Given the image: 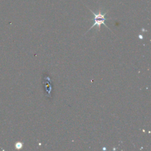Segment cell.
Instances as JSON below:
<instances>
[{"mask_svg":"<svg viewBox=\"0 0 151 151\" xmlns=\"http://www.w3.org/2000/svg\"><path fill=\"white\" fill-rule=\"evenodd\" d=\"M88 8V7H87ZM89 10L92 13V14H93L94 16V17L93 18V21H94V23L93 24V25L90 27V28L89 30V31L90 30H91L93 27H94L95 26H97V28L98 30H100V27H101V25L102 24H104L107 28H109V27L106 25V24L104 23L105 21L106 20H107V18H106V14H107V12H106L104 14H102L101 13V11H100L99 13H98L97 14H96L93 11H92L90 9H89Z\"/></svg>","mask_w":151,"mask_h":151,"instance_id":"cell-1","label":"cell"}]
</instances>
